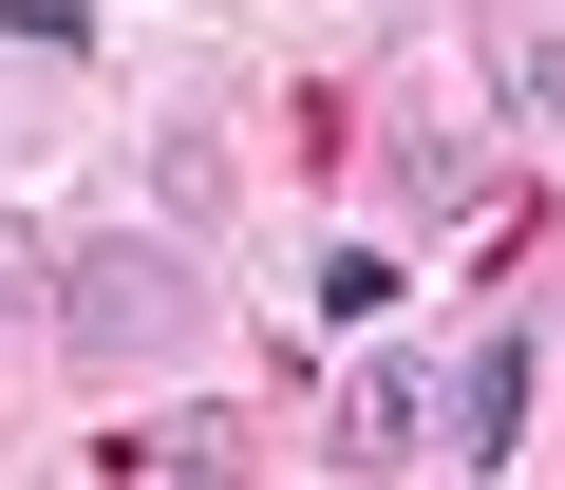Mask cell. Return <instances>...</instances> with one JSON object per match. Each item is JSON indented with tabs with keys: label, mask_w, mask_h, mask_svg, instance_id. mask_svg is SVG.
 Instances as JSON below:
<instances>
[{
	"label": "cell",
	"mask_w": 565,
	"mask_h": 490,
	"mask_svg": "<svg viewBox=\"0 0 565 490\" xmlns=\"http://www.w3.org/2000/svg\"><path fill=\"white\" fill-rule=\"evenodd\" d=\"M57 340H76L95 377H132V359H170V340H189V265H170V245H132V226H95V245H57Z\"/></svg>",
	"instance_id": "obj_1"
},
{
	"label": "cell",
	"mask_w": 565,
	"mask_h": 490,
	"mask_svg": "<svg viewBox=\"0 0 565 490\" xmlns=\"http://www.w3.org/2000/svg\"><path fill=\"white\" fill-rule=\"evenodd\" d=\"M434 452H452V471H509V452H527V340H471V359L434 377Z\"/></svg>",
	"instance_id": "obj_2"
},
{
	"label": "cell",
	"mask_w": 565,
	"mask_h": 490,
	"mask_svg": "<svg viewBox=\"0 0 565 490\" xmlns=\"http://www.w3.org/2000/svg\"><path fill=\"white\" fill-rule=\"evenodd\" d=\"M321 452H340V471H415V452H434V359H359Z\"/></svg>",
	"instance_id": "obj_3"
},
{
	"label": "cell",
	"mask_w": 565,
	"mask_h": 490,
	"mask_svg": "<svg viewBox=\"0 0 565 490\" xmlns=\"http://www.w3.org/2000/svg\"><path fill=\"white\" fill-rule=\"evenodd\" d=\"M377 189H396V226H490V151H471L452 114H415V132L377 151Z\"/></svg>",
	"instance_id": "obj_4"
},
{
	"label": "cell",
	"mask_w": 565,
	"mask_h": 490,
	"mask_svg": "<svg viewBox=\"0 0 565 490\" xmlns=\"http://www.w3.org/2000/svg\"><path fill=\"white\" fill-rule=\"evenodd\" d=\"M264 434L245 415H132V434H95V471H245Z\"/></svg>",
	"instance_id": "obj_5"
},
{
	"label": "cell",
	"mask_w": 565,
	"mask_h": 490,
	"mask_svg": "<svg viewBox=\"0 0 565 490\" xmlns=\"http://www.w3.org/2000/svg\"><path fill=\"white\" fill-rule=\"evenodd\" d=\"M490 95H509V132H546V151H565V20H509Z\"/></svg>",
	"instance_id": "obj_6"
},
{
	"label": "cell",
	"mask_w": 565,
	"mask_h": 490,
	"mask_svg": "<svg viewBox=\"0 0 565 490\" xmlns=\"http://www.w3.org/2000/svg\"><path fill=\"white\" fill-rule=\"evenodd\" d=\"M39 284H57V245H39V226H0V340L39 321Z\"/></svg>",
	"instance_id": "obj_7"
}]
</instances>
